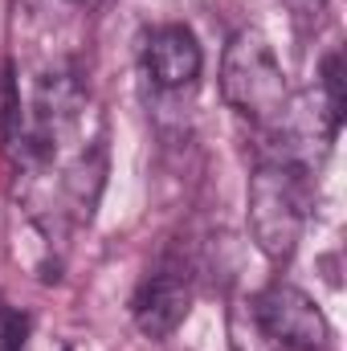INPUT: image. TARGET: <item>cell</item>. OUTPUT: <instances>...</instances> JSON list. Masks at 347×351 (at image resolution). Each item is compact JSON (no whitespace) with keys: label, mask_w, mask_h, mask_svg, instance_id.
<instances>
[{"label":"cell","mask_w":347,"mask_h":351,"mask_svg":"<svg viewBox=\"0 0 347 351\" xmlns=\"http://www.w3.org/2000/svg\"><path fill=\"white\" fill-rule=\"evenodd\" d=\"M307 208H311V184L307 168L298 164H261L250 176V237L270 262H286L307 229Z\"/></svg>","instance_id":"1"},{"label":"cell","mask_w":347,"mask_h":351,"mask_svg":"<svg viewBox=\"0 0 347 351\" xmlns=\"http://www.w3.org/2000/svg\"><path fill=\"white\" fill-rule=\"evenodd\" d=\"M221 98L250 123H270L286 102V74L258 29H237L221 58Z\"/></svg>","instance_id":"2"},{"label":"cell","mask_w":347,"mask_h":351,"mask_svg":"<svg viewBox=\"0 0 347 351\" xmlns=\"http://www.w3.org/2000/svg\"><path fill=\"white\" fill-rule=\"evenodd\" d=\"M254 319L258 327L282 348L294 351H319L327 343V319L315 306L311 294H302L298 286L274 282L254 298Z\"/></svg>","instance_id":"3"},{"label":"cell","mask_w":347,"mask_h":351,"mask_svg":"<svg viewBox=\"0 0 347 351\" xmlns=\"http://www.w3.org/2000/svg\"><path fill=\"white\" fill-rule=\"evenodd\" d=\"M200 66H204V53H200V41L192 37V29L184 25H164L147 37L143 45V70L147 78L160 90H184L200 78Z\"/></svg>","instance_id":"4"},{"label":"cell","mask_w":347,"mask_h":351,"mask_svg":"<svg viewBox=\"0 0 347 351\" xmlns=\"http://www.w3.org/2000/svg\"><path fill=\"white\" fill-rule=\"evenodd\" d=\"M192 294L184 286V278L176 274H152L139 282L135 298H131V319L147 339H168L176 327L188 319Z\"/></svg>","instance_id":"5"},{"label":"cell","mask_w":347,"mask_h":351,"mask_svg":"<svg viewBox=\"0 0 347 351\" xmlns=\"http://www.w3.org/2000/svg\"><path fill=\"white\" fill-rule=\"evenodd\" d=\"M86 106V90L74 74H45L37 82V114H41V131L70 123L78 110Z\"/></svg>","instance_id":"6"},{"label":"cell","mask_w":347,"mask_h":351,"mask_svg":"<svg viewBox=\"0 0 347 351\" xmlns=\"http://www.w3.org/2000/svg\"><path fill=\"white\" fill-rule=\"evenodd\" d=\"M21 131H25V119H21V98H16V74H12V62H4V70H0V139L12 143Z\"/></svg>","instance_id":"7"},{"label":"cell","mask_w":347,"mask_h":351,"mask_svg":"<svg viewBox=\"0 0 347 351\" xmlns=\"http://www.w3.org/2000/svg\"><path fill=\"white\" fill-rule=\"evenodd\" d=\"M0 343H4V351H21L25 348V335H29V319L25 315H16V311H4L0 315Z\"/></svg>","instance_id":"8"},{"label":"cell","mask_w":347,"mask_h":351,"mask_svg":"<svg viewBox=\"0 0 347 351\" xmlns=\"http://www.w3.org/2000/svg\"><path fill=\"white\" fill-rule=\"evenodd\" d=\"M286 4L294 8V16H315V25L323 16V0H286Z\"/></svg>","instance_id":"9"}]
</instances>
